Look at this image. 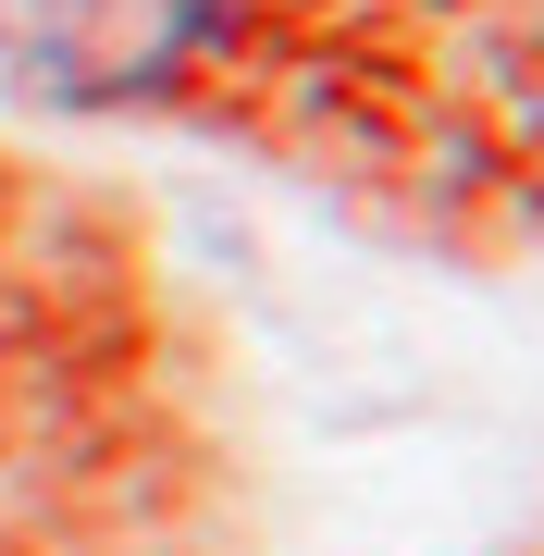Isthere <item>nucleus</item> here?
<instances>
[{"mask_svg": "<svg viewBox=\"0 0 544 556\" xmlns=\"http://www.w3.org/2000/svg\"><path fill=\"white\" fill-rule=\"evenodd\" d=\"M211 13L223 0H25V25H38V50L62 62V75H174L186 50L211 38Z\"/></svg>", "mask_w": 544, "mask_h": 556, "instance_id": "obj_1", "label": "nucleus"}]
</instances>
